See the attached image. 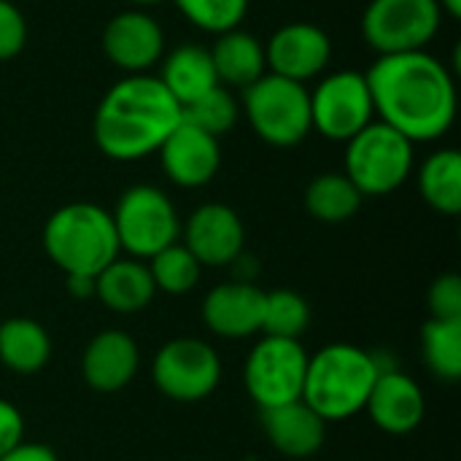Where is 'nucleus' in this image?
<instances>
[{
  "instance_id": "f257e3e1",
  "label": "nucleus",
  "mask_w": 461,
  "mask_h": 461,
  "mask_svg": "<svg viewBox=\"0 0 461 461\" xmlns=\"http://www.w3.org/2000/svg\"><path fill=\"white\" fill-rule=\"evenodd\" d=\"M375 119L411 143H432L448 135L459 113L456 78L443 59L424 51L386 54L365 73Z\"/></svg>"
},
{
  "instance_id": "f03ea898",
  "label": "nucleus",
  "mask_w": 461,
  "mask_h": 461,
  "mask_svg": "<svg viewBox=\"0 0 461 461\" xmlns=\"http://www.w3.org/2000/svg\"><path fill=\"white\" fill-rule=\"evenodd\" d=\"M181 116V105L157 76H124L103 95L92 119V138L108 159L138 162L159 151Z\"/></svg>"
},
{
  "instance_id": "7ed1b4c3",
  "label": "nucleus",
  "mask_w": 461,
  "mask_h": 461,
  "mask_svg": "<svg viewBox=\"0 0 461 461\" xmlns=\"http://www.w3.org/2000/svg\"><path fill=\"white\" fill-rule=\"evenodd\" d=\"M378 375L375 354L354 343H330L308 357L303 402L327 424L348 421L365 411Z\"/></svg>"
},
{
  "instance_id": "20e7f679",
  "label": "nucleus",
  "mask_w": 461,
  "mask_h": 461,
  "mask_svg": "<svg viewBox=\"0 0 461 461\" xmlns=\"http://www.w3.org/2000/svg\"><path fill=\"white\" fill-rule=\"evenodd\" d=\"M41 243L65 278H97V273L122 254L111 211L95 203H68L57 208L43 224Z\"/></svg>"
},
{
  "instance_id": "39448f33",
  "label": "nucleus",
  "mask_w": 461,
  "mask_h": 461,
  "mask_svg": "<svg viewBox=\"0 0 461 461\" xmlns=\"http://www.w3.org/2000/svg\"><path fill=\"white\" fill-rule=\"evenodd\" d=\"M416 143L384 122H370L346 143L343 173L362 197H386L397 192L413 173Z\"/></svg>"
},
{
  "instance_id": "423d86ee",
  "label": "nucleus",
  "mask_w": 461,
  "mask_h": 461,
  "mask_svg": "<svg viewBox=\"0 0 461 461\" xmlns=\"http://www.w3.org/2000/svg\"><path fill=\"white\" fill-rule=\"evenodd\" d=\"M243 113L259 140L276 149H294L311 132V89L305 84L265 73L243 89Z\"/></svg>"
},
{
  "instance_id": "0eeeda50",
  "label": "nucleus",
  "mask_w": 461,
  "mask_h": 461,
  "mask_svg": "<svg viewBox=\"0 0 461 461\" xmlns=\"http://www.w3.org/2000/svg\"><path fill=\"white\" fill-rule=\"evenodd\" d=\"M111 219L119 249L132 259L146 262L181 238V216L173 200L154 184H135L124 189L111 211Z\"/></svg>"
},
{
  "instance_id": "6e6552de",
  "label": "nucleus",
  "mask_w": 461,
  "mask_h": 461,
  "mask_svg": "<svg viewBox=\"0 0 461 461\" xmlns=\"http://www.w3.org/2000/svg\"><path fill=\"white\" fill-rule=\"evenodd\" d=\"M308 357L300 340L262 335V340L254 343L243 365V384L259 411L303 400Z\"/></svg>"
},
{
  "instance_id": "1a4fd4ad",
  "label": "nucleus",
  "mask_w": 461,
  "mask_h": 461,
  "mask_svg": "<svg viewBox=\"0 0 461 461\" xmlns=\"http://www.w3.org/2000/svg\"><path fill=\"white\" fill-rule=\"evenodd\" d=\"M440 24L438 0H370L362 14V38L378 57L424 51Z\"/></svg>"
},
{
  "instance_id": "9d476101",
  "label": "nucleus",
  "mask_w": 461,
  "mask_h": 461,
  "mask_svg": "<svg viewBox=\"0 0 461 461\" xmlns=\"http://www.w3.org/2000/svg\"><path fill=\"white\" fill-rule=\"evenodd\" d=\"M151 381L173 402H203L221 381V359L200 338H176L154 354Z\"/></svg>"
},
{
  "instance_id": "9b49d317",
  "label": "nucleus",
  "mask_w": 461,
  "mask_h": 461,
  "mask_svg": "<svg viewBox=\"0 0 461 461\" xmlns=\"http://www.w3.org/2000/svg\"><path fill=\"white\" fill-rule=\"evenodd\" d=\"M375 122L367 76L359 70H335L324 76L311 92V124L335 143H348Z\"/></svg>"
},
{
  "instance_id": "f8f14e48",
  "label": "nucleus",
  "mask_w": 461,
  "mask_h": 461,
  "mask_svg": "<svg viewBox=\"0 0 461 461\" xmlns=\"http://www.w3.org/2000/svg\"><path fill=\"white\" fill-rule=\"evenodd\" d=\"M103 54L127 76L157 68L165 57V30L143 8H127L108 19L103 30Z\"/></svg>"
},
{
  "instance_id": "ddd939ff",
  "label": "nucleus",
  "mask_w": 461,
  "mask_h": 461,
  "mask_svg": "<svg viewBox=\"0 0 461 461\" xmlns=\"http://www.w3.org/2000/svg\"><path fill=\"white\" fill-rule=\"evenodd\" d=\"M267 73L305 84L319 78L332 62V38L311 22H289L265 43Z\"/></svg>"
},
{
  "instance_id": "4468645a",
  "label": "nucleus",
  "mask_w": 461,
  "mask_h": 461,
  "mask_svg": "<svg viewBox=\"0 0 461 461\" xmlns=\"http://www.w3.org/2000/svg\"><path fill=\"white\" fill-rule=\"evenodd\" d=\"M184 246L203 267H227L243 257L246 227L235 208L224 203H205L181 224Z\"/></svg>"
},
{
  "instance_id": "2eb2a0df",
  "label": "nucleus",
  "mask_w": 461,
  "mask_h": 461,
  "mask_svg": "<svg viewBox=\"0 0 461 461\" xmlns=\"http://www.w3.org/2000/svg\"><path fill=\"white\" fill-rule=\"evenodd\" d=\"M159 162L170 184L181 189H200L211 184L221 167V146L219 138L189 124L184 116L178 127L159 146Z\"/></svg>"
},
{
  "instance_id": "dca6fc26",
  "label": "nucleus",
  "mask_w": 461,
  "mask_h": 461,
  "mask_svg": "<svg viewBox=\"0 0 461 461\" xmlns=\"http://www.w3.org/2000/svg\"><path fill=\"white\" fill-rule=\"evenodd\" d=\"M265 292L251 281H227L213 286L203 300L205 327L224 340H243L262 332Z\"/></svg>"
},
{
  "instance_id": "f3484780",
  "label": "nucleus",
  "mask_w": 461,
  "mask_h": 461,
  "mask_svg": "<svg viewBox=\"0 0 461 461\" xmlns=\"http://www.w3.org/2000/svg\"><path fill=\"white\" fill-rule=\"evenodd\" d=\"M365 411L381 432L411 435L421 427L427 413L424 389L419 386V381L400 370H381Z\"/></svg>"
},
{
  "instance_id": "a211bd4d",
  "label": "nucleus",
  "mask_w": 461,
  "mask_h": 461,
  "mask_svg": "<svg viewBox=\"0 0 461 461\" xmlns=\"http://www.w3.org/2000/svg\"><path fill=\"white\" fill-rule=\"evenodd\" d=\"M140 367V348L138 343L122 330H103L97 332L81 357V375L89 389L113 394L122 392Z\"/></svg>"
},
{
  "instance_id": "6ab92c4d",
  "label": "nucleus",
  "mask_w": 461,
  "mask_h": 461,
  "mask_svg": "<svg viewBox=\"0 0 461 461\" xmlns=\"http://www.w3.org/2000/svg\"><path fill=\"white\" fill-rule=\"evenodd\" d=\"M262 429L270 446L289 459L313 456L327 438V421H321L303 400L262 411Z\"/></svg>"
},
{
  "instance_id": "aec40b11",
  "label": "nucleus",
  "mask_w": 461,
  "mask_h": 461,
  "mask_svg": "<svg viewBox=\"0 0 461 461\" xmlns=\"http://www.w3.org/2000/svg\"><path fill=\"white\" fill-rule=\"evenodd\" d=\"M154 294H157V286H154V278L143 259L116 257L95 278V297L108 311L122 313V316L140 313L143 308L151 305Z\"/></svg>"
},
{
  "instance_id": "412c9836",
  "label": "nucleus",
  "mask_w": 461,
  "mask_h": 461,
  "mask_svg": "<svg viewBox=\"0 0 461 461\" xmlns=\"http://www.w3.org/2000/svg\"><path fill=\"white\" fill-rule=\"evenodd\" d=\"M208 51L216 78L227 89H249L267 73L265 43L254 32H246L240 27L216 35V43Z\"/></svg>"
},
{
  "instance_id": "4be33fe9",
  "label": "nucleus",
  "mask_w": 461,
  "mask_h": 461,
  "mask_svg": "<svg viewBox=\"0 0 461 461\" xmlns=\"http://www.w3.org/2000/svg\"><path fill=\"white\" fill-rule=\"evenodd\" d=\"M157 78L176 97V103L181 108L189 105L192 100L203 97L208 89L219 86L211 51L197 43H184V46L173 49L167 57H162Z\"/></svg>"
},
{
  "instance_id": "5701e85b",
  "label": "nucleus",
  "mask_w": 461,
  "mask_h": 461,
  "mask_svg": "<svg viewBox=\"0 0 461 461\" xmlns=\"http://www.w3.org/2000/svg\"><path fill=\"white\" fill-rule=\"evenodd\" d=\"M51 359V338L35 319H8L0 324V365L16 375H35Z\"/></svg>"
},
{
  "instance_id": "b1692460",
  "label": "nucleus",
  "mask_w": 461,
  "mask_h": 461,
  "mask_svg": "<svg viewBox=\"0 0 461 461\" xmlns=\"http://www.w3.org/2000/svg\"><path fill=\"white\" fill-rule=\"evenodd\" d=\"M419 192L424 203L443 213L456 216L461 211V154L456 149L432 151L419 167Z\"/></svg>"
},
{
  "instance_id": "393cba45",
  "label": "nucleus",
  "mask_w": 461,
  "mask_h": 461,
  "mask_svg": "<svg viewBox=\"0 0 461 461\" xmlns=\"http://www.w3.org/2000/svg\"><path fill=\"white\" fill-rule=\"evenodd\" d=\"M362 192L346 173H321L305 189V211L324 224H343L362 208Z\"/></svg>"
},
{
  "instance_id": "a878e982",
  "label": "nucleus",
  "mask_w": 461,
  "mask_h": 461,
  "mask_svg": "<svg viewBox=\"0 0 461 461\" xmlns=\"http://www.w3.org/2000/svg\"><path fill=\"white\" fill-rule=\"evenodd\" d=\"M421 351L435 378L456 384L461 378V321L429 319L421 330Z\"/></svg>"
},
{
  "instance_id": "bb28decb",
  "label": "nucleus",
  "mask_w": 461,
  "mask_h": 461,
  "mask_svg": "<svg viewBox=\"0 0 461 461\" xmlns=\"http://www.w3.org/2000/svg\"><path fill=\"white\" fill-rule=\"evenodd\" d=\"M146 265H149V273L154 278L157 292H165L173 297L189 294L200 284V276H203V265L192 257V251L181 240L162 249Z\"/></svg>"
},
{
  "instance_id": "cd10ccee",
  "label": "nucleus",
  "mask_w": 461,
  "mask_h": 461,
  "mask_svg": "<svg viewBox=\"0 0 461 461\" xmlns=\"http://www.w3.org/2000/svg\"><path fill=\"white\" fill-rule=\"evenodd\" d=\"M311 324V305L303 294L292 289L265 292L262 308V335L300 340Z\"/></svg>"
},
{
  "instance_id": "c85d7f7f",
  "label": "nucleus",
  "mask_w": 461,
  "mask_h": 461,
  "mask_svg": "<svg viewBox=\"0 0 461 461\" xmlns=\"http://www.w3.org/2000/svg\"><path fill=\"white\" fill-rule=\"evenodd\" d=\"M184 119L216 138H221L224 132H230L238 119H240V103L235 100V95L227 86H213L208 89L203 97L192 100L189 105L181 108Z\"/></svg>"
},
{
  "instance_id": "c756f323",
  "label": "nucleus",
  "mask_w": 461,
  "mask_h": 461,
  "mask_svg": "<svg viewBox=\"0 0 461 461\" xmlns=\"http://www.w3.org/2000/svg\"><path fill=\"white\" fill-rule=\"evenodd\" d=\"M181 16L211 35L230 32L243 24L251 0H173Z\"/></svg>"
},
{
  "instance_id": "7c9ffc66",
  "label": "nucleus",
  "mask_w": 461,
  "mask_h": 461,
  "mask_svg": "<svg viewBox=\"0 0 461 461\" xmlns=\"http://www.w3.org/2000/svg\"><path fill=\"white\" fill-rule=\"evenodd\" d=\"M427 305L432 319L443 321H461V278L456 273L438 276L429 286Z\"/></svg>"
},
{
  "instance_id": "2f4dec72",
  "label": "nucleus",
  "mask_w": 461,
  "mask_h": 461,
  "mask_svg": "<svg viewBox=\"0 0 461 461\" xmlns=\"http://www.w3.org/2000/svg\"><path fill=\"white\" fill-rule=\"evenodd\" d=\"M27 43V19L11 0H0V62L22 54Z\"/></svg>"
},
{
  "instance_id": "473e14b6",
  "label": "nucleus",
  "mask_w": 461,
  "mask_h": 461,
  "mask_svg": "<svg viewBox=\"0 0 461 461\" xmlns=\"http://www.w3.org/2000/svg\"><path fill=\"white\" fill-rule=\"evenodd\" d=\"M24 443V416L22 411L0 397V456L11 454Z\"/></svg>"
},
{
  "instance_id": "72a5a7b5",
  "label": "nucleus",
  "mask_w": 461,
  "mask_h": 461,
  "mask_svg": "<svg viewBox=\"0 0 461 461\" xmlns=\"http://www.w3.org/2000/svg\"><path fill=\"white\" fill-rule=\"evenodd\" d=\"M0 461H59L57 459V454L49 448V446H43V443H22V446H16L11 454H5V456H0Z\"/></svg>"
},
{
  "instance_id": "f704fd0d",
  "label": "nucleus",
  "mask_w": 461,
  "mask_h": 461,
  "mask_svg": "<svg viewBox=\"0 0 461 461\" xmlns=\"http://www.w3.org/2000/svg\"><path fill=\"white\" fill-rule=\"evenodd\" d=\"M68 292L78 300L95 297V278L86 276H68Z\"/></svg>"
},
{
  "instance_id": "c9c22d12",
  "label": "nucleus",
  "mask_w": 461,
  "mask_h": 461,
  "mask_svg": "<svg viewBox=\"0 0 461 461\" xmlns=\"http://www.w3.org/2000/svg\"><path fill=\"white\" fill-rule=\"evenodd\" d=\"M438 5H440L443 16H448V19H459L461 16V0H438Z\"/></svg>"
},
{
  "instance_id": "e433bc0d",
  "label": "nucleus",
  "mask_w": 461,
  "mask_h": 461,
  "mask_svg": "<svg viewBox=\"0 0 461 461\" xmlns=\"http://www.w3.org/2000/svg\"><path fill=\"white\" fill-rule=\"evenodd\" d=\"M130 3H132V8H151V5H159L165 0H130Z\"/></svg>"
}]
</instances>
